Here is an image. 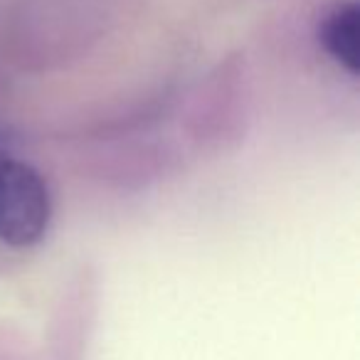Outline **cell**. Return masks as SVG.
<instances>
[{"label":"cell","mask_w":360,"mask_h":360,"mask_svg":"<svg viewBox=\"0 0 360 360\" xmlns=\"http://www.w3.org/2000/svg\"><path fill=\"white\" fill-rule=\"evenodd\" d=\"M52 222L47 183L30 163L0 155V242L15 250L45 240Z\"/></svg>","instance_id":"cell-1"},{"label":"cell","mask_w":360,"mask_h":360,"mask_svg":"<svg viewBox=\"0 0 360 360\" xmlns=\"http://www.w3.org/2000/svg\"><path fill=\"white\" fill-rule=\"evenodd\" d=\"M319 42L326 55L348 75L360 72V8L355 0H343L319 27Z\"/></svg>","instance_id":"cell-2"}]
</instances>
